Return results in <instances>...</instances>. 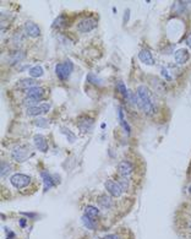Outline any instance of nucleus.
Here are the masks:
<instances>
[{
  "mask_svg": "<svg viewBox=\"0 0 191 239\" xmlns=\"http://www.w3.org/2000/svg\"><path fill=\"white\" fill-rule=\"evenodd\" d=\"M136 98H137V104L145 112L147 115H153L157 113V105L155 103V99L152 98V95L147 86L140 85L136 90Z\"/></svg>",
  "mask_w": 191,
  "mask_h": 239,
  "instance_id": "f257e3e1",
  "label": "nucleus"
},
{
  "mask_svg": "<svg viewBox=\"0 0 191 239\" xmlns=\"http://www.w3.org/2000/svg\"><path fill=\"white\" fill-rule=\"evenodd\" d=\"M33 155V151L31 147L26 146V145H22V146H16L12 149L11 151V157L18 162V163H22V162H26L27 159L31 158V156Z\"/></svg>",
  "mask_w": 191,
  "mask_h": 239,
  "instance_id": "f03ea898",
  "label": "nucleus"
},
{
  "mask_svg": "<svg viewBox=\"0 0 191 239\" xmlns=\"http://www.w3.org/2000/svg\"><path fill=\"white\" fill-rule=\"evenodd\" d=\"M72 69H74V64L71 63V60H65L64 63H59L56 64L55 66V72L58 77L60 80H66L72 72Z\"/></svg>",
  "mask_w": 191,
  "mask_h": 239,
  "instance_id": "7ed1b4c3",
  "label": "nucleus"
},
{
  "mask_svg": "<svg viewBox=\"0 0 191 239\" xmlns=\"http://www.w3.org/2000/svg\"><path fill=\"white\" fill-rule=\"evenodd\" d=\"M31 177L26 175V174H21V173H16L10 178V183L17 189H23L27 185H30L31 183Z\"/></svg>",
  "mask_w": 191,
  "mask_h": 239,
  "instance_id": "20e7f679",
  "label": "nucleus"
},
{
  "mask_svg": "<svg viewBox=\"0 0 191 239\" xmlns=\"http://www.w3.org/2000/svg\"><path fill=\"white\" fill-rule=\"evenodd\" d=\"M96 27H97V20L93 17H87V18H83L81 20L79 24H77V30L82 33H87V32H91L93 31Z\"/></svg>",
  "mask_w": 191,
  "mask_h": 239,
  "instance_id": "39448f33",
  "label": "nucleus"
},
{
  "mask_svg": "<svg viewBox=\"0 0 191 239\" xmlns=\"http://www.w3.org/2000/svg\"><path fill=\"white\" fill-rule=\"evenodd\" d=\"M104 187H105V190H107V191L110 194V196H113V197H120L121 194H123V191H124L119 184L115 183V181H113V180H107V181L104 183Z\"/></svg>",
  "mask_w": 191,
  "mask_h": 239,
  "instance_id": "423d86ee",
  "label": "nucleus"
},
{
  "mask_svg": "<svg viewBox=\"0 0 191 239\" xmlns=\"http://www.w3.org/2000/svg\"><path fill=\"white\" fill-rule=\"evenodd\" d=\"M50 109V104L49 103H42L41 105H34V107H30L27 109V112L30 115H39L43 113H48Z\"/></svg>",
  "mask_w": 191,
  "mask_h": 239,
  "instance_id": "0eeeda50",
  "label": "nucleus"
},
{
  "mask_svg": "<svg viewBox=\"0 0 191 239\" xmlns=\"http://www.w3.org/2000/svg\"><path fill=\"white\" fill-rule=\"evenodd\" d=\"M25 30H26V33H27L30 37H32V38H37V37L41 36V30H39V27H38L37 24H34V22H32V21H27V22L25 24Z\"/></svg>",
  "mask_w": 191,
  "mask_h": 239,
  "instance_id": "6e6552de",
  "label": "nucleus"
},
{
  "mask_svg": "<svg viewBox=\"0 0 191 239\" xmlns=\"http://www.w3.org/2000/svg\"><path fill=\"white\" fill-rule=\"evenodd\" d=\"M139 59L146 64V65H153L155 64V59H153V55L152 53L147 49H141L140 53H139Z\"/></svg>",
  "mask_w": 191,
  "mask_h": 239,
  "instance_id": "1a4fd4ad",
  "label": "nucleus"
},
{
  "mask_svg": "<svg viewBox=\"0 0 191 239\" xmlns=\"http://www.w3.org/2000/svg\"><path fill=\"white\" fill-rule=\"evenodd\" d=\"M132 171H133V167H132V164L129 161H123L118 165V173L120 175H123V177H126V175L131 174Z\"/></svg>",
  "mask_w": 191,
  "mask_h": 239,
  "instance_id": "9d476101",
  "label": "nucleus"
},
{
  "mask_svg": "<svg viewBox=\"0 0 191 239\" xmlns=\"http://www.w3.org/2000/svg\"><path fill=\"white\" fill-rule=\"evenodd\" d=\"M97 202H98L99 207L101 209H104V210H109L114 205V202H113V200H111V197L109 195H101V196H98Z\"/></svg>",
  "mask_w": 191,
  "mask_h": 239,
  "instance_id": "9b49d317",
  "label": "nucleus"
},
{
  "mask_svg": "<svg viewBox=\"0 0 191 239\" xmlns=\"http://www.w3.org/2000/svg\"><path fill=\"white\" fill-rule=\"evenodd\" d=\"M33 141H34L36 147L39 151H42V152H47L48 151V143H47L45 139L42 135H34L33 136Z\"/></svg>",
  "mask_w": 191,
  "mask_h": 239,
  "instance_id": "f8f14e48",
  "label": "nucleus"
},
{
  "mask_svg": "<svg viewBox=\"0 0 191 239\" xmlns=\"http://www.w3.org/2000/svg\"><path fill=\"white\" fill-rule=\"evenodd\" d=\"M174 58H175V61L178 64H185L189 60L190 55H189V52L186 49H178L174 53Z\"/></svg>",
  "mask_w": 191,
  "mask_h": 239,
  "instance_id": "ddd939ff",
  "label": "nucleus"
},
{
  "mask_svg": "<svg viewBox=\"0 0 191 239\" xmlns=\"http://www.w3.org/2000/svg\"><path fill=\"white\" fill-rule=\"evenodd\" d=\"M41 175H42V180H43V184H44V191H48L50 188L54 187L53 177L48 172H45V171L41 172Z\"/></svg>",
  "mask_w": 191,
  "mask_h": 239,
  "instance_id": "4468645a",
  "label": "nucleus"
},
{
  "mask_svg": "<svg viewBox=\"0 0 191 239\" xmlns=\"http://www.w3.org/2000/svg\"><path fill=\"white\" fill-rule=\"evenodd\" d=\"M43 92L44 91H43L42 87L36 86V87L26 90V95H27V97H34V98H39L41 99V97L43 96Z\"/></svg>",
  "mask_w": 191,
  "mask_h": 239,
  "instance_id": "2eb2a0df",
  "label": "nucleus"
},
{
  "mask_svg": "<svg viewBox=\"0 0 191 239\" xmlns=\"http://www.w3.org/2000/svg\"><path fill=\"white\" fill-rule=\"evenodd\" d=\"M81 221H82L83 226H85L87 229H91V231H96V229H97V223H96V221H94L93 218H91V217L83 215V216L81 217Z\"/></svg>",
  "mask_w": 191,
  "mask_h": 239,
  "instance_id": "dca6fc26",
  "label": "nucleus"
},
{
  "mask_svg": "<svg viewBox=\"0 0 191 239\" xmlns=\"http://www.w3.org/2000/svg\"><path fill=\"white\" fill-rule=\"evenodd\" d=\"M28 74H30V76H31L32 79H37V77L43 76V74H44V69H43L42 66H39V65H37V66L31 68V69H30V71H28Z\"/></svg>",
  "mask_w": 191,
  "mask_h": 239,
  "instance_id": "f3484780",
  "label": "nucleus"
},
{
  "mask_svg": "<svg viewBox=\"0 0 191 239\" xmlns=\"http://www.w3.org/2000/svg\"><path fill=\"white\" fill-rule=\"evenodd\" d=\"M37 83H38V82H37L34 79L30 77V79H23V80H21L20 82H18V86H20V87H22V88H26V90H28V88L36 87V86H37Z\"/></svg>",
  "mask_w": 191,
  "mask_h": 239,
  "instance_id": "a211bd4d",
  "label": "nucleus"
},
{
  "mask_svg": "<svg viewBox=\"0 0 191 239\" xmlns=\"http://www.w3.org/2000/svg\"><path fill=\"white\" fill-rule=\"evenodd\" d=\"M10 172H11V165L2 161V164H0V175H2V178H6Z\"/></svg>",
  "mask_w": 191,
  "mask_h": 239,
  "instance_id": "6ab92c4d",
  "label": "nucleus"
},
{
  "mask_svg": "<svg viewBox=\"0 0 191 239\" xmlns=\"http://www.w3.org/2000/svg\"><path fill=\"white\" fill-rule=\"evenodd\" d=\"M85 215L88 216V217H91V218H96V217L99 215V210L97 207H94V206H86Z\"/></svg>",
  "mask_w": 191,
  "mask_h": 239,
  "instance_id": "aec40b11",
  "label": "nucleus"
},
{
  "mask_svg": "<svg viewBox=\"0 0 191 239\" xmlns=\"http://www.w3.org/2000/svg\"><path fill=\"white\" fill-rule=\"evenodd\" d=\"M65 24H66V16L61 15V16H59V17L54 21L53 27H54V28H61V27L65 26Z\"/></svg>",
  "mask_w": 191,
  "mask_h": 239,
  "instance_id": "412c9836",
  "label": "nucleus"
},
{
  "mask_svg": "<svg viewBox=\"0 0 191 239\" xmlns=\"http://www.w3.org/2000/svg\"><path fill=\"white\" fill-rule=\"evenodd\" d=\"M119 117H120V123H121V126L125 129V131H126L127 134H130V133H131V127L127 125L126 120L124 119V114H123V109H121V108L119 109Z\"/></svg>",
  "mask_w": 191,
  "mask_h": 239,
  "instance_id": "4be33fe9",
  "label": "nucleus"
},
{
  "mask_svg": "<svg viewBox=\"0 0 191 239\" xmlns=\"http://www.w3.org/2000/svg\"><path fill=\"white\" fill-rule=\"evenodd\" d=\"M118 90L120 91V93H121L125 98H127V97H129V91L126 90V87H125L124 82H121V81H119V82H118Z\"/></svg>",
  "mask_w": 191,
  "mask_h": 239,
  "instance_id": "5701e85b",
  "label": "nucleus"
},
{
  "mask_svg": "<svg viewBox=\"0 0 191 239\" xmlns=\"http://www.w3.org/2000/svg\"><path fill=\"white\" fill-rule=\"evenodd\" d=\"M34 125L36 126H39V127H47L48 126V120L44 118H38L34 120Z\"/></svg>",
  "mask_w": 191,
  "mask_h": 239,
  "instance_id": "b1692460",
  "label": "nucleus"
},
{
  "mask_svg": "<svg viewBox=\"0 0 191 239\" xmlns=\"http://www.w3.org/2000/svg\"><path fill=\"white\" fill-rule=\"evenodd\" d=\"M60 130H61V133H63V134H65V135L67 136V139H69V141H70V142H74V141L76 140V136H75L72 133H70L66 127H61Z\"/></svg>",
  "mask_w": 191,
  "mask_h": 239,
  "instance_id": "393cba45",
  "label": "nucleus"
},
{
  "mask_svg": "<svg viewBox=\"0 0 191 239\" xmlns=\"http://www.w3.org/2000/svg\"><path fill=\"white\" fill-rule=\"evenodd\" d=\"M39 101V98H34V97H27L26 99H25V104H27V105H31V107H34L36 105V103Z\"/></svg>",
  "mask_w": 191,
  "mask_h": 239,
  "instance_id": "a878e982",
  "label": "nucleus"
},
{
  "mask_svg": "<svg viewBox=\"0 0 191 239\" xmlns=\"http://www.w3.org/2000/svg\"><path fill=\"white\" fill-rule=\"evenodd\" d=\"M118 184L121 187V189H123V190H126V189L129 188V180H127L126 178H121V179L119 180V183H118Z\"/></svg>",
  "mask_w": 191,
  "mask_h": 239,
  "instance_id": "bb28decb",
  "label": "nucleus"
},
{
  "mask_svg": "<svg viewBox=\"0 0 191 239\" xmlns=\"http://www.w3.org/2000/svg\"><path fill=\"white\" fill-rule=\"evenodd\" d=\"M5 233H6V239H15L16 238L15 233L11 232V231H9V228H5Z\"/></svg>",
  "mask_w": 191,
  "mask_h": 239,
  "instance_id": "cd10ccee",
  "label": "nucleus"
},
{
  "mask_svg": "<svg viewBox=\"0 0 191 239\" xmlns=\"http://www.w3.org/2000/svg\"><path fill=\"white\" fill-rule=\"evenodd\" d=\"M102 239H121L118 234H107L104 238H102Z\"/></svg>",
  "mask_w": 191,
  "mask_h": 239,
  "instance_id": "c85d7f7f",
  "label": "nucleus"
},
{
  "mask_svg": "<svg viewBox=\"0 0 191 239\" xmlns=\"http://www.w3.org/2000/svg\"><path fill=\"white\" fill-rule=\"evenodd\" d=\"M88 80H89V81H92V83H99V80H98V79H96L93 75H88Z\"/></svg>",
  "mask_w": 191,
  "mask_h": 239,
  "instance_id": "c756f323",
  "label": "nucleus"
},
{
  "mask_svg": "<svg viewBox=\"0 0 191 239\" xmlns=\"http://www.w3.org/2000/svg\"><path fill=\"white\" fill-rule=\"evenodd\" d=\"M186 44H187V46H189V47L191 48V33H190V34L187 36V39H186Z\"/></svg>",
  "mask_w": 191,
  "mask_h": 239,
  "instance_id": "7c9ffc66",
  "label": "nucleus"
},
{
  "mask_svg": "<svg viewBox=\"0 0 191 239\" xmlns=\"http://www.w3.org/2000/svg\"><path fill=\"white\" fill-rule=\"evenodd\" d=\"M20 226L21 227H26V218H21L20 219Z\"/></svg>",
  "mask_w": 191,
  "mask_h": 239,
  "instance_id": "2f4dec72",
  "label": "nucleus"
},
{
  "mask_svg": "<svg viewBox=\"0 0 191 239\" xmlns=\"http://www.w3.org/2000/svg\"><path fill=\"white\" fill-rule=\"evenodd\" d=\"M127 17H129V10H126V11H125V20H124L125 22L127 21Z\"/></svg>",
  "mask_w": 191,
  "mask_h": 239,
  "instance_id": "473e14b6",
  "label": "nucleus"
},
{
  "mask_svg": "<svg viewBox=\"0 0 191 239\" xmlns=\"http://www.w3.org/2000/svg\"><path fill=\"white\" fill-rule=\"evenodd\" d=\"M189 190H190V193H191V187H190V189H189Z\"/></svg>",
  "mask_w": 191,
  "mask_h": 239,
  "instance_id": "72a5a7b5",
  "label": "nucleus"
},
{
  "mask_svg": "<svg viewBox=\"0 0 191 239\" xmlns=\"http://www.w3.org/2000/svg\"><path fill=\"white\" fill-rule=\"evenodd\" d=\"M190 227H191V223H190Z\"/></svg>",
  "mask_w": 191,
  "mask_h": 239,
  "instance_id": "f704fd0d",
  "label": "nucleus"
}]
</instances>
